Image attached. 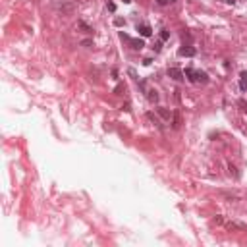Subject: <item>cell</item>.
I'll return each instance as SVG.
<instances>
[{
    "instance_id": "obj_1",
    "label": "cell",
    "mask_w": 247,
    "mask_h": 247,
    "mask_svg": "<svg viewBox=\"0 0 247 247\" xmlns=\"http://www.w3.org/2000/svg\"><path fill=\"white\" fill-rule=\"evenodd\" d=\"M178 54L179 56H185V58H191V56L197 54V50H195V47H191V44H184V47L178 50Z\"/></svg>"
},
{
    "instance_id": "obj_2",
    "label": "cell",
    "mask_w": 247,
    "mask_h": 247,
    "mask_svg": "<svg viewBox=\"0 0 247 247\" xmlns=\"http://www.w3.org/2000/svg\"><path fill=\"white\" fill-rule=\"evenodd\" d=\"M143 91H145V97H147V100H149V103H159V91H156V89H147V87H145L143 89Z\"/></svg>"
},
{
    "instance_id": "obj_3",
    "label": "cell",
    "mask_w": 247,
    "mask_h": 247,
    "mask_svg": "<svg viewBox=\"0 0 247 247\" xmlns=\"http://www.w3.org/2000/svg\"><path fill=\"white\" fill-rule=\"evenodd\" d=\"M168 77H172L174 81H184V72L179 68H168Z\"/></svg>"
},
{
    "instance_id": "obj_4",
    "label": "cell",
    "mask_w": 247,
    "mask_h": 247,
    "mask_svg": "<svg viewBox=\"0 0 247 247\" xmlns=\"http://www.w3.org/2000/svg\"><path fill=\"white\" fill-rule=\"evenodd\" d=\"M156 114H159L162 120L170 122V118H172V114H174V112H172L170 108H166V106H159V108H156Z\"/></svg>"
},
{
    "instance_id": "obj_5",
    "label": "cell",
    "mask_w": 247,
    "mask_h": 247,
    "mask_svg": "<svg viewBox=\"0 0 247 247\" xmlns=\"http://www.w3.org/2000/svg\"><path fill=\"white\" fill-rule=\"evenodd\" d=\"M135 29L139 31L141 37H151V35H153V29H151V25H147V23H137Z\"/></svg>"
},
{
    "instance_id": "obj_6",
    "label": "cell",
    "mask_w": 247,
    "mask_h": 247,
    "mask_svg": "<svg viewBox=\"0 0 247 247\" xmlns=\"http://www.w3.org/2000/svg\"><path fill=\"white\" fill-rule=\"evenodd\" d=\"M128 43L131 44V48H135V50L145 48V41H143V39H131V37H129V41H128Z\"/></svg>"
},
{
    "instance_id": "obj_7",
    "label": "cell",
    "mask_w": 247,
    "mask_h": 247,
    "mask_svg": "<svg viewBox=\"0 0 247 247\" xmlns=\"http://www.w3.org/2000/svg\"><path fill=\"white\" fill-rule=\"evenodd\" d=\"M195 79H197V83H209V75H207V72L195 70Z\"/></svg>"
},
{
    "instance_id": "obj_8",
    "label": "cell",
    "mask_w": 247,
    "mask_h": 247,
    "mask_svg": "<svg viewBox=\"0 0 247 247\" xmlns=\"http://www.w3.org/2000/svg\"><path fill=\"white\" fill-rule=\"evenodd\" d=\"M239 87H241V91H247V70H243L241 73H239Z\"/></svg>"
},
{
    "instance_id": "obj_9",
    "label": "cell",
    "mask_w": 247,
    "mask_h": 247,
    "mask_svg": "<svg viewBox=\"0 0 247 247\" xmlns=\"http://www.w3.org/2000/svg\"><path fill=\"white\" fill-rule=\"evenodd\" d=\"M147 118H149V120H151V122H153V124H154V126L159 128V129H162V124H160V120L156 118V116L153 114V112H149V114H147Z\"/></svg>"
},
{
    "instance_id": "obj_10",
    "label": "cell",
    "mask_w": 247,
    "mask_h": 247,
    "mask_svg": "<svg viewBox=\"0 0 247 247\" xmlns=\"http://www.w3.org/2000/svg\"><path fill=\"white\" fill-rule=\"evenodd\" d=\"M172 118H174V120H172V128L178 129L179 124H182V118H179V114H172Z\"/></svg>"
},
{
    "instance_id": "obj_11",
    "label": "cell",
    "mask_w": 247,
    "mask_h": 247,
    "mask_svg": "<svg viewBox=\"0 0 247 247\" xmlns=\"http://www.w3.org/2000/svg\"><path fill=\"white\" fill-rule=\"evenodd\" d=\"M77 27H79V29H83L85 33H93V27H89V25L85 23V21H79V23H77Z\"/></svg>"
},
{
    "instance_id": "obj_12",
    "label": "cell",
    "mask_w": 247,
    "mask_h": 247,
    "mask_svg": "<svg viewBox=\"0 0 247 247\" xmlns=\"http://www.w3.org/2000/svg\"><path fill=\"white\" fill-rule=\"evenodd\" d=\"M114 25L116 27H124V25H126V19H124V18H116L114 19Z\"/></svg>"
},
{
    "instance_id": "obj_13",
    "label": "cell",
    "mask_w": 247,
    "mask_h": 247,
    "mask_svg": "<svg viewBox=\"0 0 247 247\" xmlns=\"http://www.w3.org/2000/svg\"><path fill=\"white\" fill-rule=\"evenodd\" d=\"M168 39H170V31L162 29V31H160V41H168Z\"/></svg>"
},
{
    "instance_id": "obj_14",
    "label": "cell",
    "mask_w": 247,
    "mask_h": 247,
    "mask_svg": "<svg viewBox=\"0 0 247 247\" xmlns=\"http://www.w3.org/2000/svg\"><path fill=\"white\" fill-rule=\"evenodd\" d=\"M160 48H162V41H156L154 47H153V50H154V52H160Z\"/></svg>"
},
{
    "instance_id": "obj_15",
    "label": "cell",
    "mask_w": 247,
    "mask_h": 247,
    "mask_svg": "<svg viewBox=\"0 0 247 247\" xmlns=\"http://www.w3.org/2000/svg\"><path fill=\"white\" fill-rule=\"evenodd\" d=\"M106 6H108V10H110V12H116V4H114V2H108Z\"/></svg>"
},
{
    "instance_id": "obj_16",
    "label": "cell",
    "mask_w": 247,
    "mask_h": 247,
    "mask_svg": "<svg viewBox=\"0 0 247 247\" xmlns=\"http://www.w3.org/2000/svg\"><path fill=\"white\" fill-rule=\"evenodd\" d=\"M128 72H129V75H131V77H133V79H137V73H135V70H133V68H129V70H128Z\"/></svg>"
},
{
    "instance_id": "obj_17",
    "label": "cell",
    "mask_w": 247,
    "mask_h": 247,
    "mask_svg": "<svg viewBox=\"0 0 247 247\" xmlns=\"http://www.w3.org/2000/svg\"><path fill=\"white\" fill-rule=\"evenodd\" d=\"M230 174H234L235 178H238V172H235V166H232V164H230Z\"/></svg>"
},
{
    "instance_id": "obj_18",
    "label": "cell",
    "mask_w": 247,
    "mask_h": 247,
    "mask_svg": "<svg viewBox=\"0 0 247 247\" xmlns=\"http://www.w3.org/2000/svg\"><path fill=\"white\" fill-rule=\"evenodd\" d=\"M81 44H83V47H91L93 41H81Z\"/></svg>"
},
{
    "instance_id": "obj_19",
    "label": "cell",
    "mask_w": 247,
    "mask_h": 247,
    "mask_svg": "<svg viewBox=\"0 0 247 247\" xmlns=\"http://www.w3.org/2000/svg\"><path fill=\"white\" fill-rule=\"evenodd\" d=\"M151 62H153L151 58H145V60H143V66H151Z\"/></svg>"
},
{
    "instance_id": "obj_20",
    "label": "cell",
    "mask_w": 247,
    "mask_h": 247,
    "mask_svg": "<svg viewBox=\"0 0 247 247\" xmlns=\"http://www.w3.org/2000/svg\"><path fill=\"white\" fill-rule=\"evenodd\" d=\"M166 2H168V0H156V4H160V6H164Z\"/></svg>"
},
{
    "instance_id": "obj_21",
    "label": "cell",
    "mask_w": 247,
    "mask_h": 247,
    "mask_svg": "<svg viewBox=\"0 0 247 247\" xmlns=\"http://www.w3.org/2000/svg\"><path fill=\"white\" fill-rule=\"evenodd\" d=\"M226 2H228V4H235V0H226Z\"/></svg>"
},
{
    "instance_id": "obj_22",
    "label": "cell",
    "mask_w": 247,
    "mask_h": 247,
    "mask_svg": "<svg viewBox=\"0 0 247 247\" xmlns=\"http://www.w3.org/2000/svg\"><path fill=\"white\" fill-rule=\"evenodd\" d=\"M131 2V0H124V4H129Z\"/></svg>"
}]
</instances>
